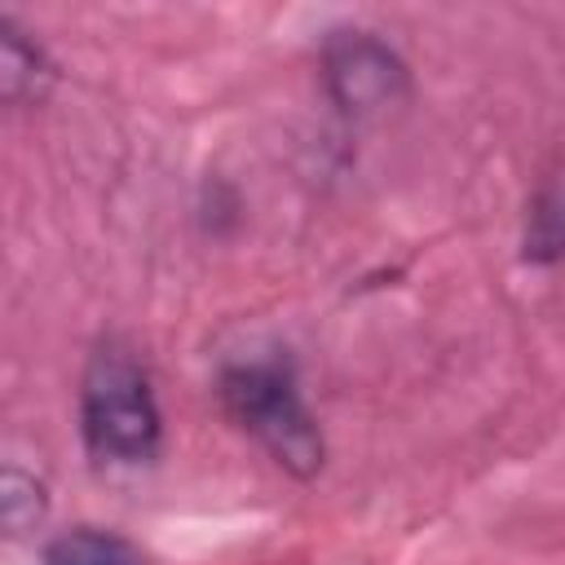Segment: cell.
Wrapping results in <instances>:
<instances>
[{"label": "cell", "instance_id": "cell-2", "mask_svg": "<svg viewBox=\"0 0 565 565\" xmlns=\"http://www.w3.org/2000/svg\"><path fill=\"white\" fill-rule=\"evenodd\" d=\"M221 406L225 415L291 477H313L327 459V441L318 419L309 415L296 375L278 358L230 362L221 371Z\"/></svg>", "mask_w": 565, "mask_h": 565}, {"label": "cell", "instance_id": "cell-5", "mask_svg": "<svg viewBox=\"0 0 565 565\" xmlns=\"http://www.w3.org/2000/svg\"><path fill=\"white\" fill-rule=\"evenodd\" d=\"M0 35H4V40H0V84H4V97H9V102L40 97L44 84L53 79V71H49L40 44L22 40V31H18L9 18H0Z\"/></svg>", "mask_w": 565, "mask_h": 565}, {"label": "cell", "instance_id": "cell-4", "mask_svg": "<svg viewBox=\"0 0 565 565\" xmlns=\"http://www.w3.org/2000/svg\"><path fill=\"white\" fill-rule=\"evenodd\" d=\"M40 565H146L141 547L102 525H75L44 543Z\"/></svg>", "mask_w": 565, "mask_h": 565}, {"label": "cell", "instance_id": "cell-6", "mask_svg": "<svg viewBox=\"0 0 565 565\" xmlns=\"http://www.w3.org/2000/svg\"><path fill=\"white\" fill-rule=\"evenodd\" d=\"M525 260L534 265H552L565 256V172L534 199L530 221H525Z\"/></svg>", "mask_w": 565, "mask_h": 565}, {"label": "cell", "instance_id": "cell-1", "mask_svg": "<svg viewBox=\"0 0 565 565\" xmlns=\"http://www.w3.org/2000/svg\"><path fill=\"white\" fill-rule=\"evenodd\" d=\"M79 433L97 463L141 468L163 446V415L150 388V371L119 340H102L88 353L79 380Z\"/></svg>", "mask_w": 565, "mask_h": 565}, {"label": "cell", "instance_id": "cell-3", "mask_svg": "<svg viewBox=\"0 0 565 565\" xmlns=\"http://www.w3.org/2000/svg\"><path fill=\"white\" fill-rule=\"evenodd\" d=\"M322 75L335 106L349 115H375L406 97L402 57L371 31H335L322 53Z\"/></svg>", "mask_w": 565, "mask_h": 565}]
</instances>
